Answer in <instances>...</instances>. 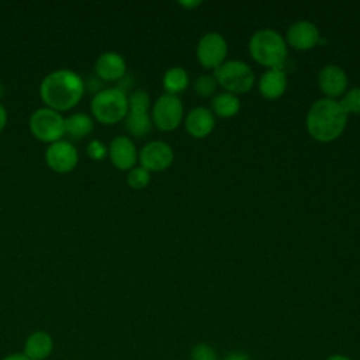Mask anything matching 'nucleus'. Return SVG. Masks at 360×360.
<instances>
[{
    "mask_svg": "<svg viewBox=\"0 0 360 360\" xmlns=\"http://www.w3.org/2000/svg\"><path fill=\"white\" fill-rule=\"evenodd\" d=\"M84 93L82 77L68 69H59L44 77L39 86L42 101L55 111L73 108Z\"/></svg>",
    "mask_w": 360,
    "mask_h": 360,
    "instance_id": "obj_1",
    "label": "nucleus"
},
{
    "mask_svg": "<svg viewBox=\"0 0 360 360\" xmlns=\"http://www.w3.org/2000/svg\"><path fill=\"white\" fill-rule=\"evenodd\" d=\"M347 114L339 101L321 98L308 110L305 125L308 134L319 142H330L342 135L346 128Z\"/></svg>",
    "mask_w": 360,
    "mask_h": 360,
    "instance_id": "obj_2",
    "label": "nucleus"
},
{
    "mask_svg": "<svg viewBox=\"0 0 360 360\" xmlns=\"http://www.w3.org/2000/svg\"><path fill=\"white\" fill-rule=\"evenodd\" d=\"M249 53L266 68H283L287 58V42L283 35L270 28L256 31L249 39Z\"/></svg>",
    "mask_w": 360,
    "mask_h": 360,
    "instance_id": "obj_3",
    "label": "nucleus"
},
{
    "mask_svg": "<svg viewBox=\"0 0 360 360\" xmlns=\"http://www.w3.org/2000/svg\"><path fill=\"white\" fill-rule=\"evenodd\" d=\"M90 108L97 121L112 125L125 118L128 112V97L118 87L104 89L93 97Z\"/></svg>",
    "mask_w": 360,
    "mask_h": 360,
    "instance_id": "obj_4",
    "label": "nucleus"
},
{
    "mask_svg": "<svg viewBox=\"0 0 360 360\" xmlns=\"http://www.w3.org/2000/svg\"><path fill=\"white\" fill-rule=\"evenodd\" d=\"M214 77L221 87L235 96L248 93L255 84V73L252 68L236 59L225 60L214 69Z\"/></svg>",
    "mask_w": 360,
    "mask_h": 360,
    "instance_id": "obj_5",
    "label": "nucleus"
},
{
    "mask_svg": "<svg viewBox=\"0 0 360 360\" xmlns=\"http://www.w3.org/2000/svg\"><path fill=\"white\" fill-rule=\"evenodd\" d=\"M30 131L31 134L42 142H56L65 135V118L60 112L44 107L34 111L30 117Z\"/></svg>",
    "mask_w": 360,
    "mask_h": 360,
    "instance_id": "obj_6",
    "label": "nucleus"
},
{
    "mask_svg": "<svg viewBox=\"0 0 360 360\" xmlns=\"http://www.w3.org/2000/svg\"><path fill=\"white\" fill-rule=\"evenodd\" d=\"M150 105V98L146 91L136 90L128 97V112L125 115L127 131L136 136H145L152 128V120L148 114Z\"/></svg>",
    "mask_w": 360,
    "mask_h": 360,
    "instance_id": "obj_7",
    "label": "nucleus"
},
{
    "mask_svg": "<svg viewBox=\"0 0 360 360\" xmlns=\"http://www.w3.org/2000/svg\"><path fill=\"white\" fill-rule=\"evenodd\" d=\"M183 121V104L177 96L162 94L152 107V122L160 131H173Z\"/></svg>",
    "mask_w": 360,
    "mask_h": 360,
    "instance_id": "obj_8",
    "label": "nucleus"
},
{
    "mask_svg": "<svg viewBox=\"0 0 360 360\" xmlns=\"http://www.w3.org/2000/svg\"><path fill=\"white\" fill-rule=\"evenodd\" d=\"M228 44L219 32L204 34L197 44V59L205 69H217L225 62Z\"/></svg>",
    "mask_w": 360,
    "mask_h": 360,
    "instance_id": "obj_9",
    "label": "nucleus"
},
{
    "mask_svg": "<svg viewBox=\"0 0 360 360\" xmlns=\"http://www.w3.org/2000/svg\"><path fill=\"white\" fill-rule=\"evenodd\" d=\"M141 166L150 172H162L167 169L174 159L173 149L163 141H150L139 152Z\"/></svg>",
    "mask_w": 360,
    "mask_h": 360,
    "instance_id": "obj_10",
    "label": "nucleus"
},
{
    "mask_svg": "<svg viewBox=\"0 0 360 360\" xmlns=\"http://www.w3.org/2000/svg\"><path fill=\"white\" fill-rule=\"evenodd\" d=\"M45 160L53 172L68 173L76 167L79 155L70 142L60 139L48 146L45 152Z\"/></svg>",
    "mask_w": 360,
    "mask_h": 360,
    "instance_id": "obj_11",
    "label": "nucleus"
},
{
    "mask_svg": "<svg viewBox=\"0 0 360 360\" xmlns=\"http://www.w3.org/2000/svg\"><path fill=\"white\" fill-rule=\"evenodd\" d=\"M285 39V42H288L294 49L307 51L319 42V30L311 21H295L288 27Z\"/></svg>",
    "mask_w": 360,
    "mask_h": 360,
    "instance_id": "obj_12",
    "label": "nucleus"
},
{
    "mask_svg": "<svg viewBox=\"0 0 360 360\" xmlns=\"http://www.w3.org/2000/svg\"><path fill=\"white\" fill-rule=\"evenodd\" d=\"M318 86L326 98L342 96L347 89V76L345 70L336 65H326L318 75Z\"/></svg>",
    "mask_w": 360,
    "mask_h": 360,
    "instance_id": "obj_13",
    "label": "nucleus"
},
{
    "mask_svg": "<svg viewBox=\"0 0 360 360\" xmlns=\"http://www.w3.org/2000/svg\"><path fill=\"white\" fill-rule=\"evenodd\" d=\"M108 155L111 163L120 170H131L132 167H135V163L138 160V153L134 142L124 135H120L111 141Z\"/></svg>",
    "mask_w": 360,
    "mask_h": 360,
    "instance_id": "obj_14",
    "label": "nucleus"
},
{
    "mask_svg": "<svg viewBox=\"0 0 360 360\" xmlns=\"http://www.w3.org/2000/svg\"><path fill=\"white\" fill-rule=\"evenodd\" d=\"M184 125L186 131L193 138H205L212 132L215 127V118L211 110L205 107H194L187 112Z\"/></svg>",
    "mask_w": 360,
    "mask_h": 360,
    "instance_id": "obj_15",
    "label": "nucleus"
},
{
    "mask_svg": "<svg viewBox=\"0 0 360 360\" xmlns=\"http://www.w3.org/2000/svg\"><path fill=\"white\" fill-rule=\"evenodd\" d=\"M125 60L124 58L117 52H104L101 53L94 65L96 75L105 80V82H114L120 80L125 75Z\"/></svg>",
    "mask_w": 360,
    "mask_h": 360,
    "instance_id": "obj_16",
    "label": "nucleus"
},
{
    "mask_svg": "<svg viewBox=\"0 0 360 360\" xmlns=\"http://www.w3.org/2000/svg\"><path fill=\"white\" fill-rule=\"evenodd\" d=\"M287 87V76L283 68L266 70L259 79V91L266 98H278Z\"/></svg>",
    "mask_w": 360,
    "mask_h": 360,
    "instance_id": "obj_17",
    "label": "nucleus"
},
{
    "mask_svg": "<svg viewBox=\"0 0 360 360\" xmlns=\"http://www.w3.org/2000/svg\"><path fill=\"white\" fill-rule=\"evenodd\" d=\"M53 349V340L49 333L44 330H37L31 333L25 342L24 354L30 360H45Z\"/></svg>",
    "mask_w": 360,
    "mask_h": 360,
    "instance_id": "obj_18",
    "label": "nucleus"
},
{
    "mask_svg": "<svg viewBox=\"0 0 360 360\" xmlns=\"http://www.w3.org/2000/svg\"><path fill=\"white\" fill-rule=\"evenodd\" d=\"M211 107H212V111L218 117L229 118V117H233L239 112L240 101H239L238 96H235L232 93H228V91H224V93L217 94L212 98Z\"/></svg>",
    "mask_w": 360,
    "mask_h": 360,
    "instance_id": "obj_19",
    "label": "nucleus"
},
{
    "mask_svg": "<svg viewBox=\"0 0 360 360\" xmlns=\"http://www.w3.org/2000/svg\"><path fill=\"white\" fill-rule=\"evenodd\" d=\"M162 83H163V87H165L167 94L177 96L179 93H181L183 90L187 89V86H188V73L186 72V69H183L180 66L170 68L165 72Z\"/></svg>",
    "mask_w": 360,
    "mask_h": 360,
    "instance_id": "obj_20",
    "label": "nucleus"
},
{
    "mask_svg": "<svg viewBox=\"0 0 360 360\" xmlns=\"http://www.w3.org/2000/svg\"><path fill=\"white\" fill-rule=\"evenodd\" d=\"M94 128L93 120L84 112H76L65 118V129L75 138H84Z\"/></svg>",
    "mask_w": 360,
    "mask_h": 360,
    "instance_id": "obj_21",
    "label": "nucleus"
},
{
    "mask_svg": "<svg viewBox=\"0 0 360 360\" xmlns=\"http://www.w3.org/2000/svg\"><path fill=\"white\" fill-rule=\"evenodd\" d=\"M149 181H150V173L146 169H143L142 166L132 167L127 174L128 186L135 190L145 188L149 184Z\"/></svg>",
    "mask_w": 360,
    "mask_h": 360,
    "instance_id": "obj_22",
    "label": "nucleus"
},
{
    "mask_svg": "<svg viewBox=\"0 0 360 360\" xmlns=\"http://www.w3.org/2000/svg\"><path fill=\"white\" fill-rule=\"evenodd\" d=\"M346 114H360V87H353L343 94L339 101Z\"/></svg>",
    "mask_w": 360,
    "mask_h": 360,
    "instance_id": "obj_23",
    "label": "nucleus"
},
{
    "mask_svg": "<svg viewBox=\"0 0 360 360\" xmlns=\"http://www.w3.org/2000/svg\"><path fill=\"white\" fill-rule=\"evenodd\" d=\"M217 80L214 76L210 75H201L198 79L194 82V91L200 97H208L215 93L217 90Z\"/></svg>",
    "mask_w": 360,
    "mask_h": 360,
    "instance_id": "obj_24",
    "label": "nucleus"
},
{
    "mask_svg": "<svg viewBox=\"0 0 360 360\" xmlns=\"http://www.w3.org/2000/svg\"><path fill=\"white\" fill-rule=\"evenodd\" d=\"M190 360H218V354L211 345L197 343L190 352Z\"/></svg>",
    "mask_w": 360,
    "mask_h": 360,
    "instance_id": "obj_25",
    "label": "nucleus"
},
{
    "mask_svg": "<svg viewBox=\"0 0 360 360\" xmlns=\"http://www.w3.org/2000/svg\"><path fill=\"white\" fill-rule=\"evenodd\" d=\"M89 155L93 158V159H103L104 155H105V148L103 143H100L98 141H93L90 145H89V149H87Z\"/></svg>",
    "mask_w": 360,
    "mask_h": 360,
    "instance_id": "obj_26",
    "label": "nucleus"
},
{
    "mask_svg": "<svg viewBox=\"0 0 360 360\" xmlns=\"http://www.w3.org/2000/svg\"><path fill=\"white\" fill-rule=\"evenodd\" d=\"M221 360H252L249 354L243 353V352H231L228 354H225Z\"/></svg>",
    "mask_w": 360,
    "mask_h": 360,
    "instance_id": "obj_27",
    "label": "nucleus"
},
{
    "mask_svg": "<svg viewBox=\"0 0 360 360\" xmlns=\"http://www.w3.org/2000/svg\"><path fill=\"white\" fill-rule=\"evenodd\" d=\"M6 124H7V111H6V108L0 104V132L3 131V128L6 127Z\"/></svg>",
    "mask_w": 360,
    "mask_h": 360,
    "instance_id": "obj_28",
    "label": "nucleus"
},
{
    "mask_svg": "<svg viewBox=\"0 0 360 360\" xmlns=\"http://www.w3.org/2000/svg\"><path fill=\"white\" fill-rule=\"evenodd\" d=\"M3 360H30L25 354H21V353H14V354H10L7 357H4Z\"/></svg>",
    "mask_w": 360,
    "mask_h": 360,
    "instance_id": "obj_29",
    "label": "nucleus"
},
{
    "mask_svg": "<svg viewBox=\"0 0 360 360\" xmlns=\"http://www.w3.org/2000/svg\"><path fill=\"white\" fill-rule=\"evenodd\" d=\"M325 360H352L350 357H347V356H345V354H339V353H336V354H330L329 357H326Z\"/></svg>",
    "mask_w": 360,
    "mask_h": 360,
    "instance_id": "obj_30",
    "label": "nucleus"
},
{
    "mask_svg": "<svg viewBox=\"0 0 360 360\" xmlns=\"http://www.w3.org/2000/svg\"><path fill=\"white\" fill-rule=\"evenodd\" d=\"M180 4H181V6H184V7H194V6H198V4H200V1H193V3H187V1L184 3V1H181Z\"/></svg>",
    "mask_w": 360,
    "mask_h": 360,
    "instance_id": "obj_31",
    "label": "nucleus"
}]
</instances>
